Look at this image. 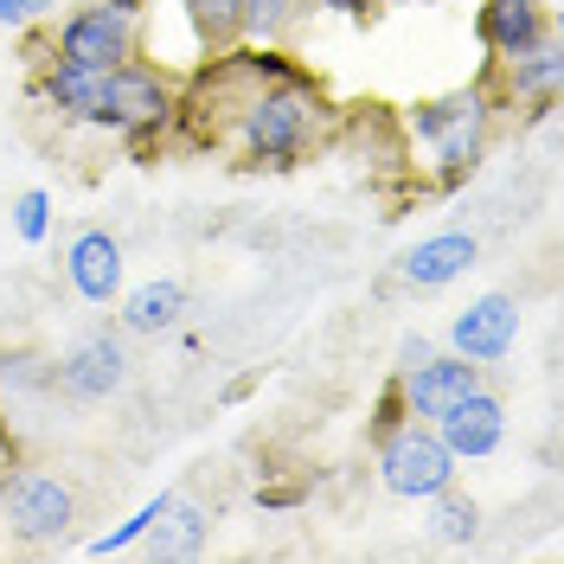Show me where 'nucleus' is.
I'll list each match as a JSON object with an SVG mask.
<instances>
[{"label":"nucleus","instance_id":"nucleus-1","mask_svg":"<svg viewBox=\"0 0 564 564\" xmlns=\"http://www.w3.org/2000/svg\"><path fill=\"white\" fill-rule=\"evenodd\" d=\"M327 129H334V104H327V90L315 77L295 65L289 77H270V84L250 90L218 148H231L245 167H295L315 141H327Z\"/></svg>","mask_w":564,"mask_h":564},{"label":"nucleus","instance_id":"nucleus-22","mask_svg":"<svg viewBox=\"0 0 564 564\" xmlns=\"http://www.w3.org/2000/svg\"><path fill=\"white\" fill-rule=\"evenodd\" d=\"M167 500H174V494H154V500H141L122 527L97 532V539H90V558H109V552H129V545H141V539H148V527H154V513H161Z\"/></svg>","mask_w":564,"mask_h":564},{"label":"nucleus","instance_id":"nucleus-14","mask_svg":"<svg viewBox=\"0 0 564 564\" xmlns=\"http://www.w3.org/2000/svg\"><path fill=\"white\" fill-rule=\"evenodd\" d=\"M475 257H481L475 231H436V238H417L398 257V282L404 289H449L456 276L475 270Z\"/></svg>","mask_w":564,"mask_h":564},{"label":"nucleus","instance_id":"nucleus-19","mask_svg":"<svg viewBox=\"0 0 564 564\" xmlns=\"http://www.w3.org/2000/svg\"><path fill=\"white\" fill-rule=\"evenodd\" d=\"M423 507H430V539H436V545H475V539H481V500L462 494L456 481L443 494H430Z\"/></svg>","mask_w":564,"mask_h":564},{"label":"nucleus","instance_id":"nucleus-8","mask_svg":"<svg viewBox=\"0 0 564 564\" xmlns=\"http://www.w3.org/2000/svg\"><path fill=\"white\" fill-rule=\"evenodd\" d=\"M391 386H398V398H404V417L436 423L456 398H468V391L488 386V379H481V366L462 359V352H430V359H417V366H398Z\"/></svg>","mask_w":564,"mask_h":564},{"label":"nucleus","instance_id":"nucleus-3","mask_svg":"<svg viewBox=\"0 0 564 564\" xmlns=\"http://www.w3.org/2000/svg\"><path fill=\"white\" fill-rule=\"evenodd\" d=\"M174 116H180V77L161 58H122L109 65L104 77V104H97V122L104 135L129 141V148H148V141H167L174 135Z\"/></svg>","mask_w":564,"mask_h":564},{"label":"nucleus","instance_id":"nucleus-11","mask_svg":"<svg viewBox=\"0 0 564 564\" xmlns=\"http://www.w3.org/2000/svg\"><path fill=\"white\" fill-rule=\"evenodd\" d=\"M436 436L449 443L456 462H488L494 449L507 443V404H500L488 386H475L468 398H456V404L436 417Z\"/></svg>","mask_w":564,"mask_h":564},{"label":"nucleus","instance_id":"nucleus-17","mask_svg":"<svg viewBox=\"0 0 564 564\" xmlns=\"http://www.w3.org/2000/svg\"><path fill=\"white\" fill-rule=\"evenodd\" d=\"M199 545H206V513L193 500H167L148 527V552L154 558H193Z\"/></svg>","mask_w":564,"mask_h":564},{"label":"nucleus","instance_id":"nucleus-10","mask_svg":"<svg viewBox=\"0 0 564 564\" xmlns=\"http://www.w3.org/2000/svg\"><path fill=\"white\" fill-rule=\"evenodd\" d=\"M520 340V302L513 295H475L456 321H449V352L462 359H475V366H494V359H507Z\"/></svg>","mask_w":564,"mask_h":564},{"label":"nucleus","instance_id":"nucleus-25","mask_svg":"<svg viewBox=\"0 0 564 564\" xmlns=\"http://www.w3.org/2000/svg\"><path fill=\"white\" fill-rule=\"evenodd\" d=\"M302 500V481H276V488H257V507H295Z\"/></svg>","mask_w":564,"mask_h":564},{"label":"nucleus","instance_id":"nucleus-24","mask_svg":"<svg viewBox=\"0 0 564 564\" xmlns=\"http://www.w3.org/2000/svg\"><path fill=\"white\" fill-rule=\"evenodd\" d=\"M398 423H404V398H398V386L386 379L379 404H372V436H386V430H398Z\"/></svg>","mask_w":564,"mask_h":564},{"label":"nucleus","instance_id":"nucleus-27","mask_svg":"<svg viewBox=\"0 0 564 564\" xmlns=\"http://www.w3.org/2000/svg\"><path fill=\"white\" fill-rule=\"evenodd\" d=\"M20 20H26V26H45V20H58V0H20Z\"/></svg>","mask_w":564,"mask_h":564},{"label":"nucleus","instance_id":"nucleus-5","mask_svg":"<svg viewBox=\"0 0 564 564\" xmlns=\"http://www.w3.org/2000/svg\"><path fill=\"white\" fill-rule=\"evenodd\" d=\"M77 520V494L58 468L45 462H13L0 468V527L20 545H58Z\"/></svg>","mask_w":564,"mask_h":564},{"label":"nucleus","instance_id":"nucleus-9","mask_svg":"<svg viewBox=\"0 0 564 564\" xmlns=\"http://www.w3.org/2000/svg\"><path fill=\"white\" fill-rule=\"evenodd\" d=\"M494 84V97H500V109L507 104H558V84H564V45L558 33H545L532 52H520V58H488V70H481Z\"/></svg>","mask_w":564,"mask_h":564},{"label":"nucleus","instance_id":"nucleus-4","mask_svg":"<svg viewBox=\"0 0 564 564\" xmlns=\"http://www.w3.org/2000/svg\"><path fill=\"white\" fill-rule=\"evenodd\" d=\"M45 39H52V58H77V65L109 70L141 52L148 0H84L65 20H45Z\"/></svg>","mask_w":564,"mask_h":564},{"label":"nucleus","instance_id":"nucleus-6","mask_svg":"<svg viewBox=\"0 0 564 564\" xmlns=\"http://www.w3.org/2000/svg\"><path fill=\"white\" fill-rule=\"evenodd\" d=\"M372 443H379V481L398 500H430V494H443L462 475V462L436 436V423H423V417H404L398 430L372 436Z\"/></svg>","mask_w":564,"mask_h":564},{"label":"nucleus","instance_id":"nucleus-20","mask_svg":"<svg viewBox=\"0 0 564 564\" xmlns=\"http://www.w3.org/2000/svg\"><path fill=\"white\" fill-rule=\"evenodd\" d=\"M180 13H186V26H193V39H199L206 52H225V45H238V26H245V0H180Z\"/></svg>","mask_w":564,"mask_h":564},{"label":"nucleus","instance_id":"nucleus-26","mask_svg":"<svg viewBox=\"0 0 564 564\" xmlns=\"http://www.w3.org/2000/svg\"><path fill=\"white\" fill-rule=\"evenodd\" d=\"M315 7H327V13H347V20H372V13H379V0H315Z\"/></svg>","mask_w":564,"mask_h":564},{"label":"nucleus","instance_id":"nucleus-15","mask_svg":"<svg viewBox=\"0 0 564 564\" xmlns=\"http://www.w3.org/2000/svg\"><path fill=\"white\" fill-rule=\"evenodd\" d=\"M65 282L84 295V302H97V308H109L116 295H122V245L109 238V231H77L65 245Z\"/></svg>","mask_w":564,"mask_h":564},{"label":"nucleus","instance_id":"nucleus-29","mask_svg":"<svg viewBox=\"0 0 564 564\" xmlns=\"http://www.w3.org/2000/svg\"><path fill=\"white\" fill-rule=\"evenodd\" d=\"M430 352H436V347L417 334V340H404V352H398V359H404V366H417V359H430Z\"/></svg>","mask_w":564,"mask_h":564},{"label":"nucleus","instance_id":"nucleus-28","mask_svg":"<svg viewBox=\"0 0 564 564\" xmlns=\"http://www.w3.org/2000/svg\"><path fill=\"white\" fill-rule=\"evenodd\" d=\"M13 462H20V443H13V430L0 417V468H13Z\"/></svg>","mask_w":564,"mask_h":564},{"label":"nucleus","instance_id":"nucleus-18","mask_svg":"<svg viewBox=\"0 0 564 564\" xmlns=\"http://www.w3.org/2000/svg\"><path fill=\"white\" fill-rule=\"evenodd\" d=\"M308 13H315V0H245L238 39H250V45H289L308 26Z\"/></svg>","mask_w":564,"mask_h":564},{"label":"nucleus","instance_id":"nucleus-30","mask_svg":"<svg viewBox=\"0 0 564 564\" xmlns=\"http://www.w3.org/2000/svg\"><path fill=\"white\" fill-rule=\"evenodd\" d=\"M0 26H26L20 20V0H0Z\"/></svg>","mask_w":564,"mask_h":564},{"label":"nucleus","instance_id":"nucleus-21","mask_svg":"<svg viewBox=\"0 0 564 564\" xmlns=\"http://www.w3.org/2000/svg\"><path fill=\"white\" fill-rule=\"evenodd\" d=\"M52 391V359H39L26 347H0V398H45Z\"/></svg>","mask_w":564,"mask_h":564},{"label":"nucleus","instance_id":"nucleus-12","mask_svg":"<svg viewBox=\"0 0 564 564\" xmlns=\"http://www.w3.org/2000/svg\"><path fill=\"white\" fill-rule=\"evenodd\" d=\"M104 77L109 70L77 65V58H45V65H39L33 97L52 109L65 129H90V122H97V104H104Z\"/></svg>","mask_w":564,"mask_h":564},{"label":"nucleus","instance_id":"nucleus-7","mask_svg":"<svg viewBox=\"0 0 564 564\" xmlns=\"http://www.w3.org/2000/svg\"><path fill=\"white\" fill-rule=\"evenodd\" d=\"M52 386L65 391V398H77V404L116 398V391L129 386V347H122V334H109V327L84 334L65 359H52Z\"/></svg>","mask_w":564,"mask_h":564},{"label":"nucleus","instance_id":"nucleus-13","mask_svg":"<svg viewBox=\"0 0 564 564\" xmlns=\"http://www.w3.org/2000/svg\"><path fill=\"white\" fill-rule=\"evenodd\" d=\"M545 33H552L545 0H481V7H475V39H481L488 58H520V52H532Z\"/></svg>","mask_w":564,"mask_h":564},{"label":"nucleus","instance_id":"nucleus-2","mask_svg":"<svg viewBox=\"0 0 564 564\" xmlns=\"http://www.w3.org/2000/svg\"><path fill=\"white\" fill-rule=\"evenodd\" d=\"M494 122H500V97H494L488 77L456 84L443 97H423L411 109V141L430 154V174H436L443 193L468 186V174L481 167V154H488V141H494Z\"/></svg>","mask_w":564,"mask_h":564},{"label":"nucleus","instance_id":"nucleus-23","mask_svg":"<svg viewBox=\"0 0 564 564\" xmlns=\"http://www.w3.org/2000/svg\"><path fill=\"white\" fill-rule=\"evenodd\" d=\"M13 231H20V245H45L52 238V193L45 186H26L13 199Z\"/></svg>","mask_w":564,"mask_h":564},{"label":"nucleus","instance_id":"nucleus-16","mask_svg":"<svg viewBox=\"0 0 564 564\" xmlns=\"http://www.w3.org/2000/svg\"><path fill=\"white\" fill-rule=\"evenodd\" d=\"M180 315H186V289L174 276H154V282H141V289H122L116 295L122 334H174Z\"/></svg>","mask_w":564,"mask_h":564}]
</instances>
